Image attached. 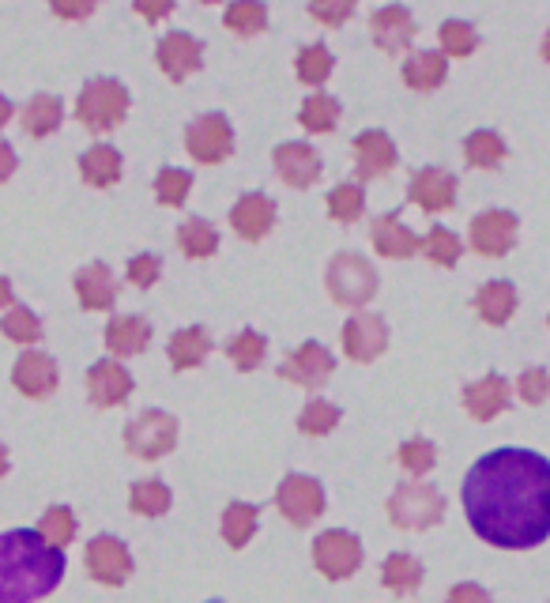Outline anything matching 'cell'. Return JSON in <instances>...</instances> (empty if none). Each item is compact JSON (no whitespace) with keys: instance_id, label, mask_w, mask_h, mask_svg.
<instances>
[{"instance_id":"1","label":"cell","mask_w":550,"mask_h":603,"mask_svg":"<svg viewBox=\"0 0 550 603\" xmlns=\"http://www.w3.org/2000/svg\"><path fill=\"white\" fill-rule=\"evenodd\" d=\"M471 532L502 550H528L550 536V461L531 449H494L464 475Z\"/></svg>"},{"instance_id":"2","label":"cell","mask_w":550,"mask_h":603,"mask_svg":"<svg viewBox=\"0 0 550 603\" xmlns=\"http://www.w3.org/2000/svg\"><path fill=\"white\" fill-rule=\"evenodd\" d=\"M69 558L49 547L35 529H12L0 536V603L46 600L65 581Z\"/></svg>"},{"instance_id":"3","label":"cell","mask_w":550,"mask_h":603,"mask_svg":"<svg viewBox=\"0 0 550 603\" xmlns=\"http://www.w3.org/2000/svg\"><path fill=\"white\" fill-rule=\"evenodd\" d=\"M129 114V91L117 80H91L83 83L80 98H75V117L83 129L91 132H109L125 121Z\"/></svg>"},{"instance_id":"4","label":"cell","mask_w":550,"mask_h":603,"mask_svg":"<svg viewBox=\"0 0 550 603\" xmlns=\"http://www.w3.org/2000/svg\"><path fill=\"white\" fill-rule=\"evenodd\" d=\"M442 517H445L442 490L426 487V483H403V487H396V495L388 498V521H393L396 529L422 532V529H434Z\"/></svg>"},{"instance_id":"5","label":"cell","mask_w":550,"mask_h":603,"mask_svg":"<svg viewBox=\"0 0 550 603\" xmlns=\"http://www.w3.org/2000/svg\"><path fill=\"white\" fill-rule=\"evenodd\" d=\"M328 294L340 305H366L377 294V271L359 253H340L328 260Z\"/></svg>"},{"instance_id":"6","label":"cell","mask_w":550,"mask_h":603,"mask_svg":"<svg viewBox=\"0 0 550 603\" xmlns=\"http://www.w3.org/2000/svg\"><path fill=\"white\" fill-rule=\"evenodd\" d=\"M174 445H177V419L171 411H159V407H148L125 430V449L132 456H140V461H159Z\"/></svg>"},{"instance_id":"7","label":"cell","mask_w":550,"mask_h":603,"mask_svg":"<svg viewBox=\"0 0 550 603\" xmlns=\"http://www.w3.org/2000/svg\"><path fill=\"white\" fill-rule=\"evenodd\" d=\"M313 563L325 577L332 581H347L351 573H359L362 566V543L354 532H343V529H328L313 540Z\"/></svg>"},{"instance_id":"8","label":"cell","mask_w":550,"mask_h":603,"mask_svg":"<svg viewBox=\"0 0 550 603\" xmlns=\"http://www.w3.org/2000/svg\"><path fill=\"white\" fill-rule=\"evenodd\" d=\"M276 506L294 529H306V524H313L320 513H325V487H320L317 479H309V475L291 472L283 483H279Z\"/></svg>"},{"instance_id":"9","label":"cell","mask_w":550,"mask_h":603,"mask_svg":"<svg viewBox=\"0 0 550 603\" xmlns=\"http://www.w3.org/2000/svg\"><path fill=\"white\" fill-rule=\"evenodd\" d=\"M332 370H336L332 351H328L325 344H317V339H306V344L294 347V351L283 359V367H279V378L294 381V385L309 389V393H317V389L325 385L328 378H332Z\"/></svg>"},{"instance_id":"10","label":"cell","mask_w":550,"mask_h":603,"mask_svg":"<svg viewBox=\"0 0 550 603\" xmlns=\"http://www.w3.org/2000/svg\"><path fill=\"white\" fill-rule=\"evenodd\" d=\"M185 148L197 163H223L234 151V129L223 114H200L185 129Z\"/></svg>"},{"instance_id":"11","label":"cell","mask_w":550,"mask_h":603,"mask_svg":"<svg viewBox=\"0 0 550 603\" xmlns=\"http://www.w3.org/2000/svg\"><path fill=\"white\" fill-rule=\"evenodd\" d=\"M83 566H87V573L95 577V581L109 584V589H117V584H125L132 577V555L117 536L91 540L87 550H83Z\"/></svg>"},{"instance_id":"12","label":"cell","mask_w":550,"mask_h":603,"mask_svg":"<svg viewBox=\"0 0 550 603\" xmlns=\"http://www.w3.org/2000/svg\"><path fill=\"white\" fill-rule=\"evenodd\" d=\"M388 347V325L377 317V313H354L351 321L343 325V351L347 359L354 362H374L385 355Z\"/></svg>"},{"instance_id":"13","label":"cell","mask_w":550,"mask_h":603,"mask_svg":"<svg viewBox=\"0 0 550 603\" xmlns=\"http://www.w3.org/2000/svg\"><path fill=\"white\" fill-rule=\"evenodd\" d=\"M516 242V216L505 208L482 211L471 219V250L482 257H505Z\"/></svg>"},{"instance_id":"14","label":"cell","mask_w":550,"mask_h":603,"mask_svg":"<svg viewBox=\"0 0 550 603\" xmlns=\"http://www.w3.org/2000/svg\"><path fill=\"white\" fill-rule=\"evenodd\" d=\"M408 200L414 208L430 211V216H442L456 204V177L442 166H426L414 170L411 185H408Z\"/></svg>"},{"instance_id":"15","label":"cell","mask_w":550,"mask_h":603,"mask_svg":"<svg viewBox=\"0 0 550 603\" xmlns=\"http://www.w3.org/2000/svg\"><path fill=\"white\" fill-rule=\"evenodd\" d=\"M137 389L132 373L114 359H98L95 367H87V396L95 407H117L125 404Z\"/></svg>"},{"instance_id":"16","label":"cell","mask_w":550,"mask_h":603,"mask_svg":"<svg viewBox=\"0 0 550 603\" xmlns=\"http://www.w3.org/2000/svg\"><path fill=\"white\" fill-rule=\"evenodd\" d=\"M57 381H61V370H57V362L42 351H23L12 367V385L20 389L23 396H31V401L54 396Z\"/></svg>"},{"instance_id":"17","label":"cell","mask_w":550,"mask_h":603,"mask_svg":"<svg viewBox=\"0 0 550 603\" xmlns=\"http://www.w3.org/2000/svg\"><path fill=\"white\" fill-rule=\"evenodd\" d=\"M393 166H396L393 136L381 132V129H366V132L354 136V174H359V182L385 177Z\"/></svg>"},{"instance_id":"18","label":"cell","mask_w":550,"mask_h":603,"mask_svg":"<svg viewBox=\"0 0 550 603\" xmlns=\"http://www.w3.org/2000/svg\"><path fill=\"white\" fill-rule=\"evenodd\" d=\"M272 166L286 185H294V189H309V185L320 177V155L302 140L279 143L272 151Z\"/></svg>"},{"instance_id":"19","label":"cell","mask_w":550,"mask_h":603,"mask_svg":"<svg viewBox=\"0 0 550 603\" xmlns=\"http://www.w3.org/2000/svg\"><path fill=\"white\" fill-rule=\"evenodd\" d=\"M510 401H513V389L502 373H487V378L471 381V385L464 389V407H468V415L479 422L498 419V415L510 407Z\"/></svg>"},{"instance_id":"20","label":"cell","mask_w":550,"mask_h":603,"mask_svg":"<svg viewBox=\"0 0 550 603\" xmlns=\"http://www.w3.org/2000/svg\"><path fill=\"white\" fill-rule=\"evenodd\" d=\"M231 227L245 242H260L276 227V200L265 197V193H245L231 208Z\"/></svg>"},{"instance_id":"21","label":"cell","mask_w":550,"mask_h":603,"mask_svg":"<svg viewBox=\"0 0 550 603\" xmlns=\"http://www.w3.org/2000/svg\"><path fill=\"white\" fill-rule=\"evenodd\" d=\"M204 61V46H200L192 34L185 31H171L163 34V42H159V68H163L171 80H185V76H192Z\"/></svg>"},{"instance_id":"22","label":"cell","mask_w":550,"mask_h":603,"mask_svg":"<svg viewBox=\"0 0 550 603\" xmlns=\"http://www.w3.org/2000/svg\"><path fill=\"white\" fill-rule=\"evenodd\" d=\"M370 34H374V42L385 54H403L414 38V20L403 4H385L370 20Z\"/></svg>"},{"instance_id":"23","label":"cell","mask_w":550,"mask_h":603,"mask_svg":"<svg viewBox=\"0 0 550 603\" xmlns=\"http://www.w3.org/2000/svg\"><path fill=\"white\" fill-rule=\"evenodd\" d=\"M374 250L388 260H408L422 250V237L411 234L408 227L388 211V216H381L374 223Z\"/></svg>"},{"instance_id":"24","label":"cell","mask_w":550,"mask_h":603,"mask_svg":"<svg viewBox=\"0 0 550 603\" xmlns=\"http://www.w3.org/2000/svg\"><path fill=\"white\" fill-rule=\"evenodd\" d=\"M148 344H151V325H148V317H114L106 325V347L114 355H121V359H132V355H140V351H148Z\"/></svg>"},{"instance_id":"25","label":"cell","mask_w":550,"mask_h":603,"mask_svg":"<svg viewBox=\"0 0 550 603\" xmlns=\"http://www.w3.org/2000/svg\"><path fill=\"white\" fill-rule=\"evenodd\" d=\"M75 294H80L83 310H114L117 283H114V276H109V268L95 260V265L80 268V276H75Z\"/></svg>"},{"instance_id":"26","label":"cell","mask_w":550,"mask_h":603,"mask_svg":"<svg viewBox=\"0 0 550 603\" xmlns=\"http://www.w3.org/2000/svg\"><path fill=\"white\" fill-rule=\"evenodd\" d=\"M448 76V57L434 54V49H422V54H411L408 65H403V83L411 91H437Z\"/></svg>"},{"instance_id":"27","label":"cell","mask_w":550,"mask_h":603,"mask_svg":"<svg viewBox=\"0 0 550 603\" xmlns=\"http://www.w3.org/2000/svg\"><path fill=\"white\" fill-rule=\"evenodd\" d=\"M80 174L87 185H95V189H109V185H117V177H121V155H117V148H109V143H95V148H87L80 155Z\"/></svg>"},{"instance_id":"28","label":"cell","mask_w":550,"mask_h":603,"mask_svg":"<svg viewBox=\"0 0 550 603\" xmlns=\"http://www.w3.org/2000/svg\"><path fill=\"white\" fill-rule=\"evenodd\" d=\"M476 310L487 325H505L516 310L513 283H505V279H490V283H482L479 294H476Z\"/></svg>"},{"instance_id":"29","label":"cell","mask_w":550,"mask_h":603,"mask_svg":"<svg viewBox=\"0 0 550 603\" xmlns=\"http://www.w3.org/2000/svg\"><path fill=\"white\" fill-rule=\"evenodd\" d=\"M208 351H211V336L200 325L174 333L171 336V347H166V355H171L174 370H197L200 362L208 359Z\"/></svg>"},{"instance_id":"30","label":"cell","mask_w":550,"mask_h":603,"mask_svg":"<svg viewBox=\"0 0 550 603\" xmlns=\"http://www.w3.org/2000/svg\"><path fill=\"white\" fill-rule=\"evenodd\" d=\"M422 563L414 555H403V550H396V555L385 558V566H381V581H385V589L400 592V596H408L422 584Z\"/></svg>"},{"instance_id":"31","label":"cell","mask_w":550,"mask_h":603,"mask_svg":"<svg viewBox=\"0 0 550 603\" xmlns=\"http://www.w3.org/2000/svg\"><path fill=\"white\" fill-rule=\"evenodd\" d=\"M177 250H182L185 257H192V260L215 257V250H219L215 227L204 223V219H185V223L177 227Z\"/></svg>"},{"instance_id":"32","label":"cell","mask_w":550,"mask_h":603,"mask_svg":"<svg viewBox=\"0 0 550 603\" xmlns=\"http://www.w3.org/2000/svg\"><path fill=\"white\" fill-rule=\"evenodd\" d=\"M65 117V106L57 95H35L23 106V129L31 136H49L57 132V125H61Z\"/></svg>"},{"instance_id":"33","label":"cell","mask_w":550,"mask_h":603,"mask_svg":"<svg viewBox=\"0 0 550 603\" xmlns=\"http://www.w3.org/2000/svg\"><path fill=\"white\" fill-rule=\"evenodd\" d=\"M257 517H260L257 506L231 502L226 506V513H223V540L231 543L234 550L249 547V540L257 536Z\"/></svg>"},{"instance_id":"34","label":"cell","mask_w":550,"mask_h":603,"mask_svg":"<svg viewBox=\"0 0 550 603\" xmlns=\"http://www.w3.org/2000/svg\"><path fill=\"white\" fill-rule=\"evenodd\" d=\"M464 159H468L471 166H479V170L502 166V159H505V140H502L498 132H490V129L471 132L468 140H464Z\"/></svg>"},{"instance_id":"35","label":"cell","mask_w":550,"mask_h":603,"mask_svg":"<svg viewBox=\"0 0 550 603\" xmlns=\"http://www.w3.org/2000/svg\"><path fill=\"white\" fill-rule=\"evenodd\" d=\"M223 23L234 34H245V38H253V34H260L268 27V8L260 4V0H234V4H226Z\"/></svg>"},{"instance_id":"36","label":"cell","mask_w":550,"mask_h":603,"mask_svg":"<svg viewBox=\"0 0 550 603\" xmlns=\"http://www.w3.org/2000/svg\"><path fill=\"white\" fill-rule=\"evenodd\" d=\"M171 502H174L171 487L159 483V479H140L137 487H132V495H129L132 513H140V517H163L166 509H171Z\"/></svg>"},{"instance_id":"37","label":"cell","mask_w":550,"mask_h":603,"mask_svg":"<svg viewBox=\"0 0 550 603\" xmlns=\"http://www.w3.org/2000/svg\"><path fill=\"white\" fill-rule=\"evenodd\" d=\"M299 121L306 132H332L340 121V102L332 95H309L299 109Z\"/></svg>"},{"instance_id":"38","label":"cell","mask_w":550,"mask_h":603,"mask_svg":"<svg viewBox=\"0 0 550 603\" xmlns=\"http://www.w3.org/2000/svg\"><path fill=\"white\" fill-rule=\"evenodd\" d=\"M332 54H328V46H320V42H313V46L302 49L299 57H294V72H299L302 83H309V88H320V83L332 76Z\"/></svg>"},{"instance_id":"39","label":"cell","mask_w":550,"mask_h":603,"mask_svg":"<svg viewBox=\"0 0 550 603\" xmlns=\"http://www.w3.org/2000/svg\"><path fill=\"white\" fill-rule=\"evenodd\" d=\"M38 532H42V540H46L49 547L65 550L75 540V517H72V509L69 506H49L46 513H42Z\"/></svg>"},{"instance_id":"40","label":"cell","mask_w":550,"mask_h":603,"mask_svg":"<svg viewBox=\"0 0 550 603\" xmlns=\"http://www.w3.org/2000/svg\"><path fill=\"white\" fill-rule=\"evenodd\" d=\"M340 427V407L328 404V401H309L306 407H302L299 415V430L309 438H325L332 434V430Z\"/></svg>"},{"instance_id":"41","label":"cell","mask_w":550,"mask_h":603,"mask_svg":"<svg viewBox=\"0 0 550 603\" xmlns=\"http://www.w3.org/2000/svg\"><path fill=\"white\" fill-rule=\"evenodd\" d=\"M419 253H426L434 265L453 268L456 260H460V253H464V242L453 231H448V227H434V231L422 237V250Z\"/></svg>"},{"instance_id":"42","label":"cell","mask_w":550,"mask_h":603,"mask_svg":"<svg viewBox=\"0 0 550 603\" xmlns=\"http://www.w3.org/2000/svg\"><path fill=\"white\" fill-rule=\"evenodd\" d=\"M265 351H268V339L260 333H242L226 344V359H231L242 373L257 370L260 362H265Z\"/></svg>"},{"instance_id":"43","label":"cell","mask_w":550,"mask_h":603,"mask_svg":"<svg viewBox=\"0 0 550 603\" xmlns=\"http://www.w3.org/2000/svg\"><path fill=\"white\" fill-rule=\"evenodd\" d=\"M442 54L445 57H471L479 49V34L471 23H464V20H445L442 23Z\"/></svg>"},{"instance_id":"44","label":"cell","mask_w":550,"mask_h":603,"mask_svg":"<svg viewBox=\"0 0 550 603\" xmlns=\"http://www.w3.org/2000/svg\"><path fill=\"white\" fill-rule=\"evenodd\" d=\"M189 189H192V174H185V170H177V166L159 170V177H155L159 204H166V208H182V204L189 200Z\"/></svg>"},{"instance_id":"45","label":"cell","mask_w":550,"mask_h":603,"mask_svg":"<svg viewBox=\"0 0 550 603\" xmlns=\"http://www.w3.org/2000/svg\"><path fill=\"white\" fill-rule=\"evenodd\" d=\"M362 208H366L362 185H336V189L328 193V216L340 219V223H354V219L362 216Z\"/></svg>"},{"instance_id":"46","label":"cell","mask_w":550,"mask_h":603,"mask_svg":"<svg viewBox=\"0 0 550 603\" xmlns=\"http://www.w3.org/2000/svg\"><path fill=\"white\" fill-rule=\"evenodd\" d=\"M0 333L8 339H15V344H38L42 321L31 310H23V305H12V310L4 313V321H0Z\"/></svg>"},{"instance_id":"47","label":"cell","mask_w":550,"mask_h":603,"mask_svg":"<svg viewBox=\"0 0 550 603\" xmlns=\"http://www.w3.org/2000/svg\"><path fill=\"white\" fill-rule=\"evenodd\" d=\"M400 464H403V468H408L411 475H426V472L437 464V449H434V441H426V438H411V441H403V445H400Z\"/></svg>"},{"instance_id":"48","label":"cell","mask_w":550,"mask_h":603,"mask_svg":"<svg viewBox=\"0 0 550 603\" xmlns=\"http://www.w3.org/2000/svg\"><path fill=\"white\" fill-rule=\"evenodd\" d=\"M354 8H359V0H309V15L325 27H343L354 15Z\"/></svg>"},{"instance_id":"49","label":"cell","mask_w":550,"mask_h":603,"mask_svg":"<svg viewBox=\"0 0 550 603\" xmlns=\"http://www.w3.org/2000/svg\"><path fill=\"white\" fill-rule=\"evenodd\" d=\"M159 271H163V260H159L155 253H140V257L129 260V283L148 291V287H155Z\"/></svg>"},{"instance_id":"50","label":"cell","mask_w":550,"mask_h":603,"mask_svg":"<svg viewBox=\"0 0 550 603\" xmlns=\"http://www.w3.org/2000/svg\"><path fill=\"white\" fill-rule=\"evenodd\" d=\"M516 389H520V401L524 404H543L550 396V373L547 370H528Z\"/></svg>"},{"instance_id":"51","label":"cell","mask_w":550,"mask_h":603,"mask_svg":"<svg viewBox=\"0 0 550 603\" xmlns=\"http://www.w3.org/2000/svg\"><path fill=\"white\" fill-rule=\"evenodd\" d=\"M98 0H49V8H54L61 20H87L91 12H95Z\"/></svg>"},{"instance_id":"52","label":"cell","mask_w":550,"mask_h":603,"mask_svg":"<svg viewBox=\"0 0 550 603\" xmlns=\"http://www.w3.org/2000/svg\"><path fill=\"white\" fill-rule=\"evenodd\" d=\"M174 4H177V0H132V8H137V12H140L148 23L166 20V15L174 12Z\"/></svg>"},{"instance_id":"53","label":"cell","mask_w":550,"mask_h":603,"mask_svg":"<svg viewBox=\"0 0 550 603\" xmlns=\"http://www.w3.org/2000/svg\"><path fill=\"white\" fill-rule=\"evenodd\" d=\"M445 603H490V596L479 589V584L464 581V584H456V589L448 592V600H445Z\"/></svg>"},{"instance_id":"54","label":"cell","mask_w":550,"mask_h":603,"mask_svg":"<svg viewBox=\"0 0 550 603\" xmlns=\"http://www.w3.org/2000/svg\"><path fill=\"white\" fill-rule=\"evenodd\" d=\"M12 174H15V151H12V143L0 140V182H8Z\"/></svg>"},{"instance_id":"55","label":"cell","mask_w":550,"mask_h":603,"mask_svg":"<svg viewBox=\"0 0 550 603\" xmlns=\"http://www.w3.org/2000/svg\"><path fill=\"white\" fill-rule=\"evenodd\" d=\"M4 305H15V294H12V283L0 276V310H4Z\"/></svg>"},{"instance_id":"56","label":"cell","mask_w":550,"mask_h":603,"mask_svg":"<svg viewBox=\"0 0 550 603\" xmlns=\"http://www.w3.org/2000/svg\"><path fill=\"white\" fill-rule=\"evenodd\" d=\"M12 114H15V106L8 98H0V129H4L8 121H12Z\"/></svg>"},{"instance_id":"57","label":"cell","mask_w":550,"mask_h":603,"mask_svg":"<svg viewBox=\"0 0 550 603\" xmlns=\"http://www.w3.org/2000/svg\"><path fill=\"white\" fill-rule=\"evenodd\" d=\"M4 475H8V449L0 445V479H4Z\"/></svg>"},{"instance_id":"58","label":"cell","mask_w":550,"mask_h":603,"mask_svg":"<svg viewBox=\"0 0 550 603\" xmlns=\"http://www.w3.org/2000/svg\"><path fill=\"white\" fill-rule=\"evenodd\" d=\"M543 57H547V65H550V31H547V38H543Z\"/></svg>"},{"instance_id":"59","label":"cell","mask_w":550,"mask_h":603,"mask_svg":"<svg viewBox=\"0 0 550 603\" xmlns=\"http://www.w3.org/2000/svg\"><path fill=\"white\" fill-rule=\"evenodd\" d=\"M200 4H219V0H200Z\"/></svg>"}]
</instances>
